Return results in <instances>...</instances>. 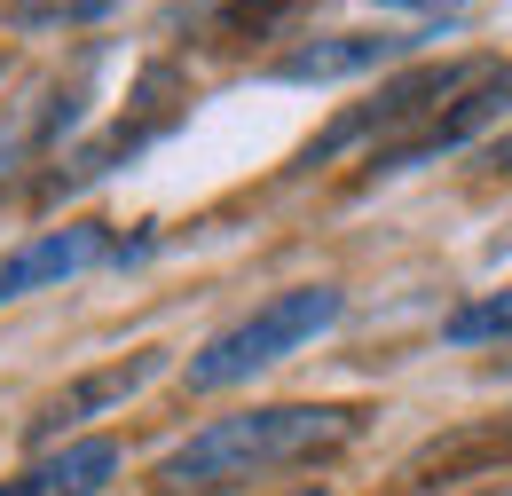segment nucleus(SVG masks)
<instances>
[{
	"mask_svg": "<svg viewBox=\"0 0 512 496\" xmlns=\"http://www.w3.org/2000/svg\"><path fill=\"white\" fill-rule=\"evenodd\" d=\"M355 410L339 402H268V410H245V418H213L197 426L190 441H174L158 457V489L166 496H213L237 489V481H260L276 465H308L323 449L355 441Z\"/></svg>",
	"mask_w": 512,
	"mask_h": 496,
	"instance_id": "obj_1",
	"label": "nucleus"
},
{
	"mask_svg": "<svg viewBox=\"0 0 512 496\" xmlns=\"http://www.w3.org/2000/svg\"><path fill=\"white\" fill-rule=\"evenodd\" d=\"M339 315H347V292H339V284H292V292L260 300L253 315H237L229 331H213V339L190 355V386H197V394L245 386L253 371H268V363L300 355L308 339H323Z\"/></svg>",
	"mask_w": 512,
	"mask_h": 496,
	"instance_id": "obj_2",
	"label": "nucleus"
},
{
	"mask_svg": "<svg viewBox=\"0 0 512 496\" xmlns=\"http://www.w3.org/2000/svg\"><path fill=\"white\" fill-rule=\"evenodd\" d=\"M489 63H497V56H457V63L394 71L371 103H355V111H339V119L323 126L316 142L300 150V166H323V158H339L347 142H371V134H379V150H386V142H402V126H410V119H442L465 87H481V79H489Z\"/></svg>",
	"mask_w": 512,
	"mask_h": 496,
	"instance_id": "obj_3",
	"label": "nucleus"
},
{
	"mask_svg": "<svg viewBox=\"0 0 512 496\" xmlns=\"http://www.w3.org/2000/svg\"><path fill=\"white\" fill-rule=\"evenodd\" d=\"M505 111H512V63H489V79L465 87L442 119H426L418 134H402V142L371 150V182H386V174H418V166H434V158H449V150H465L473 134H489Z\"/></svg>",
	"mask_w": 512,
	"mask_h": 496,
	"instance_id": "obj_4",
	"label": "nucleus"
},
{
	"mask_svg": "<svg viewBox=\"0 0 512 496\" xmlns=\"http://www.w3.org/2000/svg\"><path fill=\"white\" fill-rule=\"evenodd\" d=\"M103 260H127V245H119L103 221L40 229V237H24L16 252H0V308H8V300H32V292H48V284H71V276H87V268H103Z\"/></svg>",
	"mask_w": 512,
	"mask_h": 496,
	"instance_id": "obj_5",
	"label": "nucleus"
},
{
	"mask_svg": "<svg viewBox=\"0 0 512 496\" xmlns=\"http://www.w3.org/2000/svg\"><path fill=\"white\" fill-rule=\"evenodd\" d=\"M418 56V32H323L276 56L284 87H331V79H363V71H394Z\"/></svg>",
	"mask_w": 512,
	"mask_h": 496,
	"instance_id": "obj_6",
	"label": "nucleus"
},
{
	"mask_svg": "<svg viewBox=\"0 0 512 496\" xmlns=\"http://www.w3.org/2000/svg\"><path fill=\"white\" fill-rule=\"evenodd\" d=\"M166 371V347H142V355H127V363H103V371H87L79 386H64V394H48L40 410H32V441H71V426H87V418H103V410H119L127 394H142L150 378Z\"/></svg>",
	"mask_w": 512,
	"mask_h": 496,
	"instance_id": "obj_7",
	"label": "nucleus"
},
{
	"mask_svg": "<svg viewBox=\"0 0 512 496\" xmlns=\"http://www.w3.org/2000/svg\"><path fill=\"white\" fill-rule=\"evenodd\" d=\"M119 465H127V449L111 434H79L64 449H40L16 481H0V496H103L119 481Z\"/></svg>",
	"mask_w": 512,
	"mask_h": 496,
	"instance_id": "obj_8",
	"label": "nucleus"
},
{
	"mask_svg": "<svg viewBox=\"0 0 512 496\" xmlns=\"http://www.w3.org/2000/svg\"><path fill=\"white\" fill-rule=\"evenodd\" d=\"M449 347H481V339H512V284L505 292H481V300H465V308L442 323Z\"/></svg>",
	"mask_w": 512,
	"mask_h": 496,
	"instance_id": "obj_9",
	"label": "nucleus"
},
{
	"mask_svg": "<svg viewBox=\"0 0 512 496\" xmlns=\"http://www.w3.org/2000/svg\"><path fill=\"white\" fill-rule=\"evenodd\" d=\"M119 0H16L8 16L24 24V32H40V24H95V16H111Z\"/></svg>",
	"mask_w": 512,
	"mask_h": 496,
	"instance_id": "obj_10",
	"label": "nucleus"
},
{
	"mask_svg": "<svg viewBox=\"0 0 512 496\" xmlns=\"http://www.w3.org/2000/svg\"><path fill=\"white\" fill-rule=\"evenodd\" d=\"M284 8H292V0H229V8H221V24H229V32H268Z\"/></svg>",
	"mask_w": 512,
	"mask_h": 496,
	"instance_id": "obj_11",
	"label": "nucleus"
},
{
	"mask_svg": "<svg viewBox=\"0 0 512 496\" xmlns=\"http://www.w3.org/2000/svg\"><path fill=\"white\" fill-rule=\"evenodd\" d=\"M386 8H465V0H386Z\"/></svg>",
	"mask_w": 512,
	"mask_h": 496,
	"instance_id": "obj_12",
	"label": "nucleus"
},
{
	"mask_svg": "<svg viewBox=\"0 0 512 496\" xmlns=\"http://www.w3.org/2000/svg\"><path fill=\"white\" fill-rule=\"evenodd\" d=\"M489 158H497V166H512V134H505V142H497V150H489Z\"/></svg>",
	"mask_w": 512,
	"mask_h": 496,
	"instance_id": "obj_13",
	"label": "nucleus"
},
{
	"mask_svg": "<svg viewBox=\"0 0 512 496\" xmlns=\"http://www.w3.org/2000/svg\"><path fill=\"white\" fill-rule=\"evenodd\" d=\"M497 496H512V489H497Z\"/></svg>",
	"mask_w": 512,
	"mask_h": 496,
	"instance_id": "obj_14",
	"label": "nucleus"
}]
</instances>
